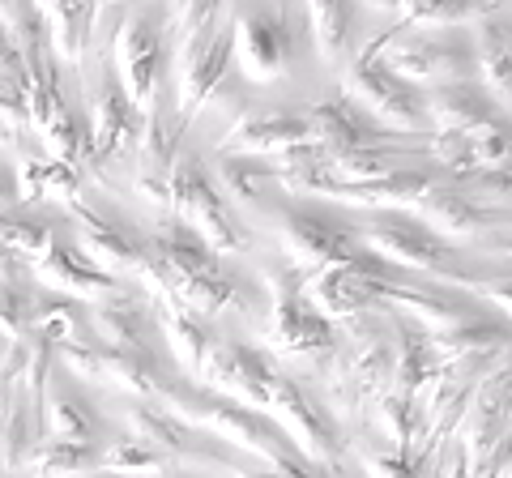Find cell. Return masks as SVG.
<instances>
[{"mask_svg":"<svg viewBox=\"0 0 512 478\" xmlns=\"http://www.w3.org/2000/svg\"><path fill=\"white\" fill-rule=\"evenodd\" d=\"M478 73H483V90L491 94V99L500 103H512V47H508V30L487 18L478 22Z\"/></svg>","mask_w":512,"mask_h":478,"instance_id":"d4e9b609","label":"cell"},{"mask_svg":"<svg viewBox=\"0 0 512 478\" xmlns=\"http://www.w3.org/2000/svg\"><path fill=\"white\" fill-rule=\"evenodd\" d=\"M35 432H39V419L30 414V406L9 402L5 414H0V461H5V470H18L26 461Z\"/></svg>","mask_w":512,"mask_h":478,"instance_id":"d6a6232c","label":"cell"},{"mask_svg":"<svg viewBox=\"0 0 512 478\" xmlns=\"http://www.w3.org/2000/svg\"><path fill=\"white\" fill-rule=\"evenodd\" d=\"M222 188H227L231 205H256V201H265L269 188H278V171L265 167L252 154H231L222 163Z\"/></svg>","mask_w":512,"mask_h":478,"instance_id":"83f0119b","label":"cell"},{"mask_svg":"<svg viewBox=\"0 0 512 478\" xmlns=\"http://www.w3.org/2000/svg\"><path fill=\"white\" fill-rule=\"evenodd\" d=\"M376 423L380 432L393 440V449H406L414 444V432H419V410H414V397L410 393H384L380 406H376Z\"/></svg>","mask_w":512,"mask_h":478,"instance_id":"e575fe53","label":"cell"},{"mask_svg":"<svg viewBox=\"0 0 512 478\" xmlns=\"http://www.w3.org/2000/svg\"><path fill=\"white\" fill-rule=\"evenodd\" d=\"M227 146L235 154H295L303 146H316V137L308 129V120L303 116H286V111H269V116H256V111H244L231 133H227Z\"/></svg>","mask_w":512,"mask_h":478,"instance_id":"2e32d148","label":"cell"},{"mask_svg":"<svg viewBox=\"0 0 512 478\" xmlns=\"http://www.w3.org/2000/svg\"><path fill=\"white\" fill-rule=\"evenodd\" d=\"M171 205L180 210V222H188V227L197 231L214 252H244L248 248L252 231L235 218L227 197L214 188L210 171L184 150L171 167Z\"/></svg>","mask_w":512,"mask_h":478,"instance_id":"3957f363","label":"cell"},{"mask_svg":"<svg viewBox=\"0 0 512 478\" xmlns=\"http://www.w3.org/2000/svg\"><path fill=\"white\" fill-rule=\"evenodd\" d=\"M13 201H18V180H13L9 171H0V214H5Z\"/></svg>","mask_w":512,"mask_h":478,"instance_id":"f6af8a7d","label":"cell"},{"mask_svg":"<svg viewBox=\"0 0 512 478\" xmlns=\"http://www.w3.org/2000/svg\"><path fill=\"white\" fill-rule=\"evenodd\" d=\"M154 308H158V304H154ZM158 325H163L167 342H171V355L180 359V368L205 376V363H210L214 346H218V342L210 338V329L197 325V321H192L188 312H180V308H158Z\"/></svg>","mask_w":512,"mask_h":478,"instance_id":"484cf974","label":"cell"},{"mask_svg":"<svg viewBox=\"0 0 512 478\" xmlns=\"http://www.w3.org/2000/svg\"><path fill=\"white\" fill-rule=\"evenodd\" d=\"M235 56V30H210L201 39H188L180 47V120L188 124L201 111V103L214 94V86L231 73Z\"/></svg>","mask_w":512,"mask_h":478,"instance_id":"30bf717a","label":"cell"},{"mask_svg":"<svg viewBox=\"0 0 512 478\" xmlns=\"http://www.w3.org/2000/svg\"><path fill=\"white\" fill-rule=\"evenodd\" d=\"M158 257L171 265L175 278H210V274H222L218 269V252L205 244V239L188 227V222L171 218L163 227L154 231V244H150Z\"/></svg>","mask_w":512,"mask_h":478,"instance_id":"44dd1931","label":"cell"},{"mask_svg":"<svg viewBox=\"0 0 512 478\" xmlns=\"http://www.w3.org/2000/svg\"><path fill=\"white\" fill-rule=\"evenodd\" d=\"M470 137V154L478 167H500V163H512V124L504 116H491L487 124H478Z\"/></svg>","mask_w":512,"mask_h":478,"instance_id":"74e56055","label":"cell"},{"mask_svg":"<svg viewBox=\"0 0 512 478\" xmlns=\"http://www.w3.org/2000/svg\"><path fill=\"white\" fill-rule=\"evenodd\" d=\"M69 214L82 222V252L107 269V274H128V269H141V261L150 257V244L141 239L128 222L90 210L82 201H69Z\"/></svg>","mask_w":512,"mask_h":478,"instance_id":"8fae6325","label":"cell"},{"mask_svg":"<svg viewBox=\"0 0 512 478\" xmlns=\"http://www.w3.org/2000/svg\"><path fill=\"white\" fill-rule=\"evenodd\" d=\"M47 26V39L64 60H82L94 35V0H30Z\"/></svg>","mask_w":512,"mask_h":478,"instance_id":"7402d4cb","label":"cell"},{"mask_svg":"<svg viewBox=\"0 0 512 478\" xmlns=\"http://www.w3.org/2000/svg\"><path fill=\"white\" fill-rule=\"evenodd\" d=\"M363 239V252L389 261L397 269H427V274H444L453 269V244L431 231L423 218H414L406 210H389L380 218H367L355 231Z\"/></svg>","mask_w":512,"mask_h":478,"instance_id":"8992f818","label":"cell"},{"mask_svg":"<svg viewBox=\"0 0 512 478\" xmlns=\"http://www.w3.org/2000/svg\"><path fill=\"white\" fill-rule=\"evenodd\" d=\"M77 193V171L69 163H56V158H47V163H26L22 167V197L26 201H39V197H64L73 201Z\"/></svg>","mask_w":512,"mask_h":478,"instance_id":"836d02e7","label":"cell"},{"mask_svg":"<svg viewBox=\"0 0 512 478\" xmlns=\"http://www.w3.org/2000/svg\"><path fill=\"white\" fill-rule=\"evenodd\" d=\"M342 86H346V99L359 103L384 129H402V133L427 129V94L419 86L402 82L380 56L363 52L355 65L346 69Z\"/></svg>","mask_w":512,"mask_h":478,"instance_id":"5b68a950","label":"cell"},{"mask_svg":"<svg viewBox=\"0 0 512 478\" xmlns=\"http://www.w3.org/2000/svg\"><path fill=\"white\" fill-rule=\"evenodd\" d=\"M269 414H274V423L295 440V449L308 461H316V466H333V461L342 457V432H338V423H333V414L320 406L299 380H291V376L278 380Z\"/></svg>","mask_w":512,"mask_h":478,"instance_id":"9c48e42d","label":"cell"},{"mask_svg":"<svg viewBox=\"0 0 512 478\" xmlns=\"http://www.w3.org/2000/svg\"><path fill=\"white\" fill-rule=\"evenodd\" d=\"M500 0H406V26H461V22H487Z\"/></svg>","mask_w":512,"mask_h":478,"instance_id":"f546056e","label":"cell"},{"mask_svg":"<svg viewBox=\"0 0 512 478\" xmlns=\"http://www.w3.org/2000/svg\"><path fill=\"white\" fill-rule=\"evenodd\" d=\"M303 120H308L320 150H367V146H380V137H384V124H376L346 94L329 103H312L303 111Z\"/></svg>","mask_w":512,"mask_h":478,"instance_id":"e0dca14e","label":"cell"},{"mask_svg":"<svg viewBox=\"0 0 512 478\" xmlns=\"http://www.w3.org/2000/svg\"><path fill=\"white\" fill-rule=\"evenodd\" d=\"M235 60L252 82H274L291 56V35H286L282 13H239L235 18Z\"/></svg>","mask_w":512,"mask_h":478,"instance_id":"5bb4252c","label":"cell"},{"mask_svg":"<svg viewBox=\"0 0 512 478\" xmlns=\"http://www.w3.org/2000/svg\"><path fill=\"white\" fill-rule=\"evenodd\" d=\"M167 478H192V474H167Z\"/></svg>","mask_w":512,"mask_h":478,"instance_id":"f907efd6","label":"cell"},{"mask_svg":"<svg viewBox=\"0 0 512 478\" xmlns=\"http://www.w3.org/2000/svg\"><path fill=\"white\" fill-rule=\"evenodd\" d=\"M470 180H474V188H478V193H483L487 201H495V205H512V163L478 167Z\"/></svg>","mask_w":512,"mask_h":478,"instance_id":"b9f144b4","label":"cell"},{"mask_svg":"<svg viewBox=\"0 0 512 478\" xmlns=\"http://www.w3.org/2000/svg\"><path fill=\"white\" fill-rule=\"evenodd\" d=\"M504 30H508V47H512V26H504Z\"/></svg>","mask_w":512,"mask_h":478,"instance_id":"816d5d0a","label":"cell"},{"mask_svg":"<svg viewBox=\"0 0 512 478\" xmlns=\"http://www.w3.org/2000/svg\"><path fill=\"white\" fill-rule=\"evenodd\" d=\"M167 5H180V0H167Z\"/></svg>","mask_w":512,"mask_h":478,"instance_id":"db71d44e","label":"cell"},{"mask_svg":"<svg viewBox=\"0 0 512 478\" xmlns=\"http://www.w3.org/2000/svg\"><path fill=\"white\" fill-rule=\"evenodd\" d=\"M478 295H487V299H495L500 308H508L512 312V278H500V282H470Z\"/></svg>","mask_w":512,"mask_h":478,"instance_id":"ee69618b","label":"cell"},{"mask_svg":"<svg viewBox=\"0 0 512 478\" xmlns=\"http://www.w3.org/2000/svg\"><path fill=\"white\" fill-rule=\"evenodd\" d=\"M13 274H18V252L0 244V282H13Z\"/></svg>","mask_w":512,"mask_h":478,"instance_id":"bcb514c9","label":"cell"},{"mask_svg":"<svg viewBox=\"0 0 512 478\" xmlns=\"http://www.w3.org/2000/svg\"><path fill=\"white\" fill-rule=\"evenodd\" d=\"M414 210L423 214V222L431 231L440 235H453V239H474L478 231L491 227V214L483 210V205H474L470 197H461L457 188H431V193L414 205Z\"/></svg>","mask_w":512,"mask_h":478,"instance_id":"603a6c76","label":"cell"},{"mask_svg":"<svg viewBox=\"0 0 512 478\" xmlns=\"http://www.w3.org/2000/svg\"><path fill=\"white\" fill-rule=\"evenodd\" d=\"M26 73V60H22V47L13 39L9 26H0V77H9V82H22Z\"/></svg>","mask_w":512,"mask_h":478,"instance_id":"7bdbcfd3","label":"cell"},{"mask_svg":"<svg viewBox=\"0 0 512 478\" xmlns=\"http://www.w3.org/2000/svg\"><path fill=\"white\" fill-rule=\"evenodd\" d=\"M116 60H120V82L133 94V103L146 111H158V86L167 73V43H163V26L150 9H133L116 35Z\"/></svg>","mask_w":512,"mask_h":478,"instance_id":"ba28073f","label":"cell"},{"mask_svg":"<svg viewBox=\"0 0 512 478\" xmlns=\"http://www.w3.org/2000/svg\"><path fill=\"white\" fill-rule=\"evenodd\" d=\"M367 5H372V9H402L406 0H367Z\"/></svg>","mask_w":512,"mask_h":478,"instance_id":"7dc6e473","label":"cell"},{"mask_svg":"<svg viewBox=\"0 0 512 478\" xmlns=\"http://www.w3.org/2000/svg\"><path fill=\"white\" fill-rule=\"evenodd\" d=\"M30 470L35 478H90L103 470V449L77 440H52L30 457Z\"/></svg>","mask_w":512,"mask_h":478,"instance_id":"4316f807","label":"cell"},{"mask_svg":"<svg viewBox=\"0 0 512 478\" xmlns=\"http://www.w3.org/2000/svg\"><path fill=\"white\" fill-rule=\"evenodd\" d=\"M0 333L13 342L35 338V295L18 282H0Z\"/></svg>","mask_w":512,"mask_h":478,"instance_id":"8d00e7d4","label":"cell"},{"mask_svg":"<svg viewBox=\"0 0 512 478\" xmlns=\"http://www.w3.org/2000/svg\"><path fill=\"white\" fill-rule=\"evenodd\" d=\"M504 252H508V257H512V244H504Z\"/></svg>","mask_w":512,"mask_h":478,"instance_id":"f5cc1de1","label":"cell"},{"mask_svg":"<svg viewBox=\"0 0 512 478\" xmlns=\"http://www.w3.org/2000/svg\"><path fill=\"white\" fill-rule=\"evenodd\" d=\"M111 5H124V0H94V9H111Z\"/></svg>","mask_w":512,"mask_h":478,"instance_id":"c3c4849f","label":"cell"},{"mask_svg":"<svg viewBox=\"0 0 512 478\" xmlns=\"http://www.w3.org/2000/svg\"><path fill=\"white\" fill-rule=\"evenodd\" d=\"M278 239L282 252L303 278L308 274H325V269L350 265L363 252V244H355V231L342 227L338 218L320 214V210H291L278 222Z\"/></svg>","mask_w":512,"mask_h":478,"instance_id":"52a82bcc","label":"cell"},{"mask_svg":"<svg viewBox=\"0 0 512 478\" xmlns=\"http://www.w3.org/2000/svg\"><path fill=\"white\" fill-rule=\"evenodd\" d=\"M393 376L402 393H419L436 376V346L431 333L414 321H393Z\"/></svg>","mask_w":512,"mask_h":478,"instance_id":"cb8c5ba5","label":"cell"},{"mask_svg":"<svg viewBox=\"0 0 512 478\" xmlns=\"http://www.w3.org/2000/svg\"><path fill=\"white\" fill-rule=\"evenodd\" d=\"M491 116H495L491 94L474 82L431 86V94H427V120L436 124V133H474L478 124H487Z\"/></svg>","mask_w":512,"mask_h":478,"instance_id":"d6986e66","label":"cell"},{"mask_svg":"<svg viewBox=\"0 0 512 478\" xmlns=\"http://www.w3.org/2000/svg\"><path fill=\"white\" fill-rule=\"evenodd\" d=\"M154 393L163 397V410H171L175 419L210 427V432L227 436L231 444H239V449L256 453L265 466L282 470V466H295V461H308L274 419H265L261 410H248L244 402H235V397H218V393L192 389L188 380H163Z\"/></svg>","mask_w":512,"mask_h":478,"instance_id":"6da1fadb","label":"cell"},{"mask_svg":"<svg viewBox=\"0 0 512 478\" xmlns=\"http://www.w3.org/2000/svg\"><path fill=\"white\" fill-rule=\"evenodd\" d=\"M141 124H146V111L124 90L120 73H103L90 103V146L99 154H120L141 137Z\"/></svg>","mask_w":512,"mask_h":478,"instance_id":"9a60e30c","label":"cell"},{"mask_svg":"<svg viewBox=\"0 0 512 478\" xmlns=\"http://www.w3.org/2000/svg\"><path fill=\"white\" fill-rule=\"evenodd\" d=\"M384 304L406 308L414 316V325H423L431 333H448L457 325H470L478 316H487L470 295L444 291V286H423V282H410V278H397V282L384 286Z\"/></svg>","mask_w":512,"mask_h":478,"instance_id":"4fadbf2b","label":"cell"},{"mask_svg":"<svg viewBox=\"0 0 512 478\" xmlns=\"http://www.w3.org/2000/svg\"><path fill=\"white\" fill-rule=\"evenodd\" d=\"M205 376H218V385L227 389V397L235 402H252L256 410H269L274 406V393H278V380L282 372L269 363L256 346H214L210 363H205Z\"/></svg>","mask_w":512,"mask_h":478,"instance_id":"7c38bea8","label":"cell"},{"mask_svg":"<svg viewBox=\"0 0 512 478\" xmlns=\"http://www.w3.org/2000/svg\"><path fill=\"white\" fill-rule=\"evenodd\" d=\"M99 414H94L82 397L52 389V436L56 440H77V444H94L99 436Z\"/></svg>","mask_w":512,"mask_h":478,"instance_id":"1f68e13d","label":"cell"},{"mask_svg":"<svg viewBox=\"0 0 512 478\" xmlns=\"http://www.w3.org/2000/svg\"><path fill=\"white\" fill-rule=\"evenodd\" d=\"M163 466L158 449H150L146 440H116V444H103V470L111 474H154Z\"/></svg>","mask_w":512,"mask_h":478,"instance_id":"f35d334b","label":"cell"},{"mask_svg":"<svg viewBox=\"0 0 512 478\" xmlns=\"http://www.w3.org/2000/svg\"><path fill=\"white\" fill-rule=\"evenodd\" d=\"M218 9H222V0H180V5H175V18H180L184 43L218 30Z\"/></svg>","mask_w":512,"mask_h":478,"instance_id":"ab89813d","label":"cell"},{"mask_svg":"<svg viewBox=\"0 0 512 478\" xmlns=\"http://www.w3.org/2000/svg\"><path fill=\"white\" fill-rule=\"evenodd\" d=\"M265 286L274 295V312H269V342L278 350L308 363H325L338 346L333 321H325L303 295V278L295 265H269L265 269Z\"/></svg>","mask_w":512,"mask_h":478,"instance_id":"7a4b0ae2","label":"cell"},{"mask_svg":"<svg viewBox=\"0 0 512 478\" xmlns=\"http://www.w3.org/2000/svg\"><path fill=\"white\" fill-rule=\"evenodd\" d=\"M128 423H133L137 440H146L150 449H167V453H180V457H201V449L184 432V419H175L171 410H146V406H137L133 414H128Z\"/></svg>","mask_w":512,"mask_h":478,"instance_id":"f1b7e54d","label":"cell"},{"mask_svg":"<svg viewBox=\"0 0 512 478\" xmlns=\"http://www.w3.org/2000/svg\"><path fill=\"white\" fill-rule=\"evenodd\" d=\"M82 325L86 316L69 299H35V338L60 346V342H73V333Z\"/></svg>","mask_w":512,"mask_h":478,"instance_id":"d590c367","label":"cell"},{"mask_svg":"<svg viewBox=\"0 0 512 478\" xmlns=\"http://www.w3.org/2000/svg\"><path fill=\"white\" fill-rule=\"evenodd\" d=\"M5 141H9V129H5V124H0V146H5Z\"/></svg>","mask_w":512,"mask_h":478,"instance_id":"681fc988","label":"cell"},{"mask_svg":"<svg viewBox=\"0 0 512 478\" xmlns=\"http://www.w3.org/2000/svg\"><path fill=\"white\" fill-rule=\"evenodd\" d=\"M94 333H99V342H107V346L141 350L154 333V312L146 299L111 291L107 299L94 304Z\"/></svg>","mask_w":512,"mask_h":478,"instance_id":"ffe728a7","label":"cell"},{"mask_svg":"<svg viewBox=\"0 0 512 478\" xmlns=\"http://www.w3.org/2000/svg\"><path fill=\"white\" fill-rule=\"evenodd\" d=\"M431 158L444 163L448 171H457V175H474L478 171L466 133H436V137H431Z\"/></svg>","mask_w":512,"mask_h":478,"instance_id":"60d3db41","label":"cell"},{"mask_svg":"<svg viewBox=\"0 0 512 478\" xmlns=\"http://www.w3.org/2000/svg\"><path fill=\"white\" fill-rule=\"evenodd\" d=\"M35 269H39V278L52 286V291H64L73 299H107L111 291H120L116 278H111L107 269L94 265L77 244H52L35 261Z\"/></svg>","mask_w":512,"mask_h":478,"instance_id":"ac0fdd59","label":"cell"},{"mask_svg":"<svg viewBox=\"0 0 512 478\" xmlns=\"http://www.w3.org/2000/svg\"><path fill=\"white\" fill-rule=\"evenodd\" d=\"M372 56H384L402 82L410 86H448V82H470V73L478 69V52L461 39L448 35H406V26L389 30L376 47H367Z\"/></svg>","mask_w":512,"mask_h":478,"instance_id":"277c9868","label":"cell"},{"mask_svg":"<svg viewBox=\"0 0 512 478\" xmlns=\"http://www.w3.org/2000/svg\"><path fill=\"white\" fill-rule=\"evenodd\" d=\"M320 56H342L355 26V0H308Z\"/></svg>","mask_w":512,"mask_h":478,"instance_id":"4dcf8cb0","label":"cell"}]
</instances>
